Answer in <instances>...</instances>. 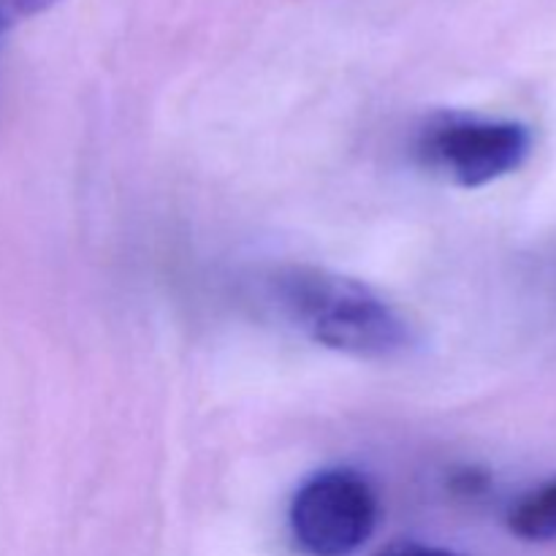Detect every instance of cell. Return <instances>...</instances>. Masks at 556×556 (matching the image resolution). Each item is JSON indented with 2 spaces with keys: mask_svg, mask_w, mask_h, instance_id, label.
I'll use <instances>...</instances> for the list:
<instances>
[{
  "mask_svg": "<svg viewBox=\"0 0 556 556\" xmlns=\"http://www.w3.org/2000/svg\"><path fill=\"white\" fill-rule=\"evenodd\" d=\"M277 296L293 324L331 351L358 358H391L413 345L405 315L351 277L293 266L277 277Z\"/></svg>",
  "mask_w": 556,
  "mask_h": 556,
  "instance_id": "obj_1",
  "label": "cell"
},
{
  "mask_svg": "<svg viewBox=\"0 0 556 556\" xmlns=\"http://www.w3.org/2000/svg\"><path fill=\"white\" fill-rule=\"evenodd\" d=\"M532 134L525 123L481 114H438L418 136L424 166L462 188H483L525 166Z\"/></svg>",
  "mask_w": 556,
  "mask_h": 556,
  "instance_id": "obj_2",
  "label": "cell"
},
{
  "mask_svg": "<svg viewBox=\"0 0 556 556\" xmlns=\"http://www.w3.org/2000/svg\"><path fill=\"white\" fill-rule=\"evenodd\" d=\"M378 527V494L356 470H320L299 486L291 503V532L309 556H351Z\"/></svg>",
  "mask_w": 556,
  "mask_h": 556,
  "instance_id": "obj_3",
  "label": "cell"
},
{
  "mask_svg": "<svg viewBox=\"0 0 556 556\" xmlns=\"http://www.w3.org/2000/svg\"><path fill=\"white\" fill-rule=\"evenodd\" d=\"M508 527L516 538L530 543L556 541V478L525 494L510 508Z\"/></svg>",
  "mask_w": 556,
  "mask_h": 556,
  "instance_id": "obj_4",
  "label": "cell"
},
{
  "mask_svg": "<svg viewBox=\"0 0 556 556\" xmlns=\"http://www.w3.org/2000/svg\"><path fill=\"white\" fill-rule=\"evenodd\" d=\"M54 3H60V0H0V33L52 9Z\"/></svg>",
  "mask_w": 556,
  "mask_h": 556,
  "instance_id": "obj_5",
  "label": "cell"
},
{
  "mask_svg": "<svg viewBox=\"0 0 556 556\" xmlns=\"http://www.w3.org/2000/svg\"><path fill=\"white\" fill-rule=\"evenodd\" d=\"M454 486L459 489L462 494H481L483 489L489 486V478L478 470H465V472H456Z\"/></svg>",
  "mask_w": 556,
  "mask_h": 556,
  "instance_id": "obj_6",
  "label": "cell"
},
{
  "mask_svg": "<svg viewBox=\"0 0 556 556\" xmlns=\"http://www.w3.org/2000/svg\"><path fill=\"white\" fill-rule=\"evenodd\" d=\"M380 556H462V554L451 552V548H434V546H400Z\"/></svg>",
  "mask_w": 556,
  "mask_h": 556,
  "instance_id": "obj_7",
  "label": "cell"
}]
</instances>
